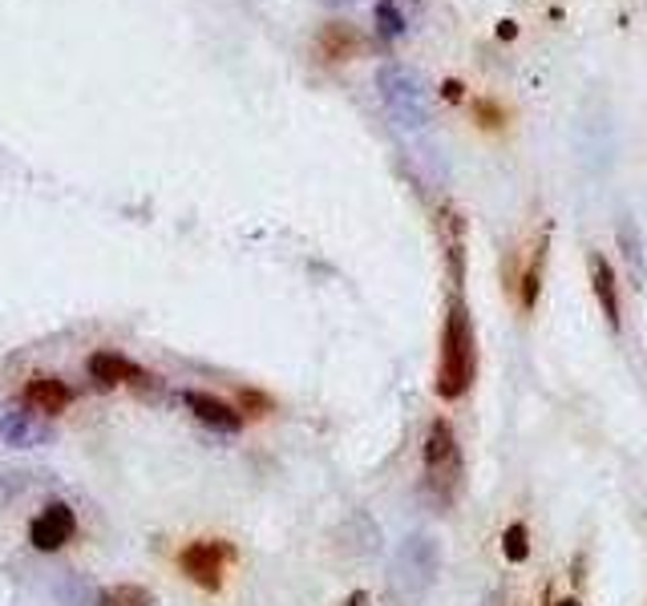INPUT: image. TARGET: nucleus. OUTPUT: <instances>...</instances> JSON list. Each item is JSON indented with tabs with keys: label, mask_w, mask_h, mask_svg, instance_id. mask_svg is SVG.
<instances>
[{
	"label": "nucleus",
	"mask_w": 647,
	"mask_h": 606,
	"mask_svg": "<svg viewBox=\"0 0 647 606\" xmlns=\"http://www.w3.org/2000/svg\"><path fill=\"white\" fill-rule=\"evenodd\" d=\"M183 405H187L190 412H195V421L207 425V429H215V433H239L243 429V412L235 409V405H227L223 396H211V393H199V388H187L183 393Z\"/></svg>",
	"instance_id": "8"
},
{
	"label": "nucleus",
	"mask_w": 647,
	"mask_h": 606,
	"mask_svg": "<svg viewBox=\"0 0 647 606\" xmlns=\"http://www.w3.org/2000/svg\"><path fill=\"white\" fill-rule=\"evenodd\" d=\"M376 93L385 101L388 118L405 130H421L429 122V98H425L421 77L413 74L409 65L388 62L376 69Z\"/></svg>",
	"instance_id": "3"
},
{
	"label": "nucleus",
	"mask_w": 647,
	"mask_h": 606,
	"mask_svg": "<svg viewBox=\"0 0 647 606\" xmlns=\"http://www.w3.org/2000/svg\"><path fill=\"white\" fill-rule=\"evenodd\" d=\"M461 445H458V433H453V425L446 417H437L429 425V433H425V485H429V494L449 506L461 489Z\"/></svg>",
	"instance_id": "2"
},
{
	"label": "nucleus",
	"mask_w": 647,
	"mask_h": 606,
	"mask_svg": "<svg viewBox=\"0 0 647 606\" xmlns=\"http://www.w3.org/2000/svg\"><path fill=\"white\" fill-rule=\"evenodd\" d=\"M542 267H547V231L538 235L535 251H530V263H526L523 272V308L535 311L538 304V291H542Z\"/></svg>",
	"instance_id": "11"
},
{
	"label": "nucleus",
	"mask_w": 647,
	"mask_h": 606,
	"mask_svg": "<svg viewBox=\"0 0 647 606\" xmlns=\"http://www.w3.org/2000/svg\"><path fill=\"white\" fill-rule=\"evenodd\" d=\"M86 372H89V381L98 384V388L138 384L142 376H146V368H142V364H134V360L122 356V352H113V348H98V352L86 360Z\"/></svg>",
	"instance_id": "9"
},
{
	"label": "nucleus",
	"mask_w": 647,
	"mask_h": 606,
	"mask_svg": "<svg viewBox=\"0 0 647 606\" xmlns=\"http://www.w3.org/2000/svg\"><path fill=\"white\" fill-rule=\"evenodd\" d=\"M320 4H328V9H349V4H357V0H320Z\"/></svg>",
	"instance_id": "20"
},
{
	"label": "nucleus",
	"mask_w": 647,
	"mask_h": 606,
	"mask_svg": "<svg viewBox=\"0 0 647 606\" xmlns=\"http://www.w3.org/2000/svg\"><path fill=\"white\" fill-rule=\"evenodd\" d=\"M77 538V514L65 502H50L37 509V518L29 521V546L37 554H57Z\"/></svg>",
	"instance_id": "5"
},
{
	"label": "nucleus",
	"mask_w": 647,
	"mask_h": 606,
	"mask_svg": "<svg viewBox=\"0 0 647 606\" xmlns=\"http://www.w3.org/2000/svg\"><path fill=\"white\" fill-rule=\"evenodd\" d=\"M344 606H369V594H364V591L349 594V603H344Z\"/></svg>",
	"instance_id": "19"
},
{
	"label": "nucleus",
	"mask_w": 647,
	"mask_h": 606,
	"mask_svg": "<svg viewBox=\"0 0 647 606\" xmlns=\"http://www.w3.org/2000/svg\"><path fill=\"white\" fill-rule=\"evenodd\" d=\"M239 409H260V412H272V400L260 393H251V388H243L239 393Z\"/></svg>",
	"instance_id": "17"
},
{
	"label": "nucleus",
	"mask_w": 647,
	"mask_h": 606,
	"mask_svg": "<svg viewBox=\"0 0 647 606\" xmlns=\"http://www.w3.org/2000/svg\"><path fill=\"white\" fill-rule=\"evenodd\" d=\"M94 606H154V594L142 582H113V586L98 591Z\"/></svg>",
	"instance_id": "12"
},
{
	"label": "nucleus",
	"mask_w": 647,
	"mask_h": 606,
	"mask_svg": "<svg viewBox=\"0 0 647 606\" xmlns=\"http://www.w3.org/2000/svg\"><path fill=\"white\" fill-rule=\"evenodd\" d=\"M591 284H595V299L603 316H607L611 328H619V316H623V304H619V287H615V267H611L603 255H591Z\"/></svg>",
	"instance_id": "10"
},
{
	"label": "nucleus",
	"mask_w": 647,
	"mask_h": 606,
	"mask_svg": "<svg viewBox=\"0 0 647 606\" xmlns=\"http://www.w3.org/2000/svg\"><path fill=\"white\" fill-rule=\"evenodd\" d=\"M231 558H235V550L227 542H219V538H199V542L183 546L178 570H183L195 586H202V591H219L227 566H231Z\"/></svg>",
	"instance_id": "4"
},
{
	"label": "nucleus",
	"mask_w": 647,
	"mask_h": 606,
	"mask_svg": "<svg viewBox=\"0 0 647 606\" xmlns=\"http://www.w3.org/2000/svg\"><path fill=\"white\" fill-rule=\"evenodd\" d=\"M0 441L13 449H41L53 441V421L50 417H37L25 405H17V409L0 412Z\"/></svg>",
	"instance_id": "6"
},
{
	"label": "nucleus",
	"mask_w": 647,
	"mask_h": 606,
	"mask_svg": "<svg viewBox=\"0 0 647 606\" xmlns=\"http://www.w3.org/2000/svg\"><path fill=\"white\" fill-rule=\"evenodd\" d=\"M478 118H482V125H498V110H494V106H478Z\"/></svg>",
	"instance_id": "18"
},
{
	"label": "nucleus",
	"mask_w": 647,
	"mask_h": 606,
	"mask_svg": "<svg viewBox=\"0 0 647 606\" xmlns=\"http://www.w3.org/2000/svg\"><path fill=\"white\" fill-rule=\"evenodd\" d=\"M376 33L385 41H397L405 33V13L397 9V0H376Z\"/></svg>",
	"instance_id": "14"
},
{
	"label": "nucleus",
	"mask_w": 647,
	"mask_h": 606,
	"mask_svg": "<svg viewBox=\"0 0 647 606\" xmlns=\"http://www.w3.org/2000/svg\"><path fill=\"white\" fill-rule=\"evenodd\" d=\"M478 376V335L465 304L453 299L441 328V356H437V396L441 400H461L473 388Z\"/></svg>",
	"instance_id": "1"
},
{
	"label": "nucleus",
	"mask_w": 647,
	"mask_h": 606,
	"mask_svg": "<svg viewBox=\"0 0 647 606\" xmlns=\"http://www.w3.org/2000/svg\"><path fill=\"white\" fill-rule=\"evenodd\" d=\"M17 494H25V473L0 470V506H9Z\"/></svg>",
	"instance_id": "16"
},
{
	"label": "nucleus",
	"mask_w": 647,
	"mask_h": 606,
	"mask_svg": "<svg viewBox=\"0 0 647 606\" xmlns=\"http://www.w3.org/2000/svg\"><path fill=\"white\" fill-rule=\"evenodd\" d=\"M53 591L65 606H94V598H98V594H89V582H81L77 570H65V582H57Z\"/></svg>",
	"instance_id": "13"
},
{
	"label": "nucleus",
	"mask_w": 647,
	"mask_h": 606,
	"mask_svg": "<svg viewBox=\"0 0 647 606\" xmlns=\"http://www.w3.org/2000/svg\"><path fill=\"white\" fill-rule=\"evenodd\" d=\"M21 405L33 409L37 417H62L69 405H74V388L62 381V376H50V372H41V376H29L25 388H21Z\"/></svg>",
	"instance_id": "7"
},
{
	"label": "nucleus",
	"mask_w": 647,
	"mask_h": 606,
	"mask_svg": "<svg viewBox=\"0 0 647 606\" xmlns=\"http://www.w3.org/2000/svg\"><path fill=\"white\" fill-rule=\"evenodd\" d=\"M502 554L511 558V562H526L530 558V530H526L523 521H514L511 530L502 533Z\"/></svg>",
	"instance_id": "15"
},
{
	"label": "nucleus",
	"mask_w": 647,
	"mask_h": 606,
	"mask_svg": "<svg viewBox=\"0 0 647 606\" xmlns=\"http://www.w3.org/2000/svg\"><path fill=\"white\" fill-rule=\"evenodd\" d=\"M555 606H579V603H574V598H562V603H555Z\"/></svg>",
	"instance_id": "21"
}]
</instances>
